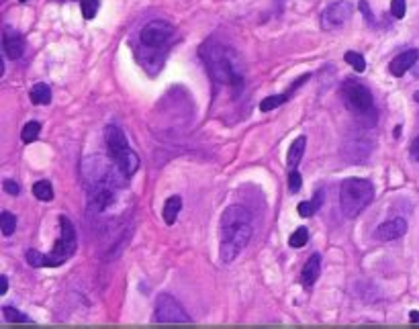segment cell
<instances>
[{
	"label": "cell",
	"instance_id": "6da1fadb",
	"mask_svg": "<svg viewBox=\"0 0 419 329\" xmlns=\"http://www.w3.org/2000/svg\"><path fill=\"white\" fill-rule=\"evenodd\" d=\"M219 236H221V262L229 264L234 262L240 251L248 246L251 238V215L250 211L242 205H231L223 211L221 215V225H219Z\"/></svg>",
	"mask_w": 419,
	"mask_h": 329
},
{
	"label": "cell",
	"instance_id": "7a4b0ae2",
	"mask_svg": "<svg viewBox=\"0 0 419 329\" xmlns=\"http://www.w3.org/2000/svg\"><path fill=\"white\" fill-rule=\"evenodd\" d=\"M201 58L207 64L209 74L221 84L240 86L242 84V70L238 56L219 41H207L201 47Z\"/></svg>",
	"mask_w": 419,
	"mask_h": 329
},
{
	"label": "cell",
	"instance_id": "3957f363",
	"mask_svg": "<svg viewBox=\"0 0 419 329\" xmlns=\"http://www.w3.org/2000/svg\"><path fill=\"white\" fill-rule=\"evenodd\" d=\"M374 198V186L366 178H348L339 186V209L343 217H358Z\"/></svg>",
	"mask_w": 419,
	"mask_h": 329
},
{
	"label": "cell",
	"instance_id": "277c9868",
	"mask_svg": "<svg viewBox=\"0 0 419 329\" xmlns=\"http://www.w3.org/2000/svg\"><path fill=\"white\" fill-rule=\"evenodd\" d=\"M341 98H343L346 109H348L350 113H354L356 117H360V119L370 117L372 121H376L374 96H372V92H370L364 84L348 78V80L343 82V86H341Z\"/></svg>",
	"mask_w": 419,
	"mask_h": 329
},
{
	"label": "cell",
	"instance_id": "5b68a950",
	"mask_svg": "<svg viewBox=\"0 0 419 329\" xmlns=\"http://www.w3.org/2000/svg\"><path fill=\"white\" fill-rule=\"evenodd\" d=\"M78 240H76V229L72 225V221L62 215L60 217V238L56 240L52 253H47L45 258V268H58L62 266L66 260H70L76 251Z\"/></svg>",
	"mask_w": 419,
	"mask_h": 329
},
{
	"label": "cell",
	"instance_id": "8992f818",
	"mask_svg": "<svg viewBox=\"0 0 419 329\" xmlns=\"http://www.w3.org/2000/svg\"><path fill=\"white\" fill-rule=\"evenodd\" d=\"M154 321L156 324H190L192 319L186 315L182 305L172 295H160L156 301Z\"/></svg>",
	"mask_w": 419,
	"mask_h": 329
},
{
	"label": "cell",
	"instance_id": "52a82bcc",
	"mask_svg": "<svg viewBox=\"0 0 419 329\" xmlns=\"http://www.w3.org/2000/svg\"><path fill=\"white\" fill-rule=\"evenodd\" d=\"M174 35V27L166 23V21H150L148 25H144L139 39L146 47H162Z\"/></svg>",
	"mask_w": 419,
	"mask_h": 329
},
{
	"label": "cell",
	"instance_id": "ba28073f",
	"mask_svg": "<svg viewBox=\"0 0 419 329\" xmlns=\"http://www.w3.org/2000/svg\"><path fill=\"white\" fill-rule=\"evenodd\" d=\"M350 16H352V4L346 0H337L321 12V27L326 31H334V29H339L341 25H346L350 21Z\"/></svg>",
	"mask_w": 419,
	"mask_h": 329
},
{
	"label": "cell",
	"instance_id": "9c48e42d",
	"mask_svg": "<svg viewBox=\"0 0 419 329\" xmlns=\"http://www.w3.org/2000/svg\"><path fill=\"white\" fill-rule=\"evenodd\" d=\"M104 141H106V148H109V154H111V160H119L125 152H129V141L125 137V133L115 127V125H109L106 131H104Z\"/></svg>",
	"mask_w": 419,
	"mask_h": 329
},
{
	"label": "cell",
	"instance_id": "30bf717a",
	"mask_svg": "<svg viewBox=\"0 0 419 329\" xmlns=\"http://www.w3.org/2000/svg\"><path fill=\"white\" fill-rule=\"evenodd\" d=\"M2 52L8 60H19L25 54V39L12 27H4L2 33Z\"/></svg>",
	"mask_w": 419,
	"mask_h": 329
},
{
	"label": "cell",
	"instance_id": "8fae6325",
	"mask_svg": "<svg viewBox=\"0 0 419 329\" xmlns=\"http://www.w3.org/2000/svg\"><path fill=\"white\" fill-rule=\"evenodd\" d=\"M88 201H90L92 209L104 211L106 207H111L115 203V192H113L111 184H94L88 190Z\"/></svg>",
	"mask_w": 419,
	"mask_h": 329
},
{
	"label": "cell",
	"instance_id": "7c38bea8",
	"mask_svg": "<svg viewBox=\"0 0 419 329\" xmlns=\"http://www.w3.org/2000/svg\"><path fill=\"white\" fill-rule=\"evenodd\" d=\"M418 60H419V49H407V52H403V54H399L397 58L391 60V64H389V72H391L393 76L401 78L403 74H407V72L416 66Z\"/></svg>",
	"mask_w": 419,
	"mask_h": 329
},
{
	"label": "cell",
	"instance_id": "4fadbf2b",
	"mask_svg": "<svg viewBox=\"0 0 419 329\" xmlns=\"http://www.w3.org/2000/svg\"><path fill=\"white\" fill-rule=\"evenodd\" d=\"M405 231H407V223H405V219H399V217H397V219H391V221L383 223V225L376 229L374 238L381 240V242H393V240L403 238Z\"/></svg>",
	"mask_w": 419,
	"mask_h": 329
},
{
	"label": "cell",
	"instance_id": "5bb4252c",
	"mask_svg": "<svg viewBox=\"0 0 419 329\" xmlns=\"http://www.w3.org/2000/svg\"><path fill=\"white\" fill-rule=\"evenodd\" d=\"M319 274H321V256H319V253H313V256L305 262V266H303L301 284H303L307 291L313 288V284L317 282Z\"/></svg>",
	"mask_w": 419,
	"mask_h": 329
},
{
	"label": "cell",
	"instance_id": "9a60e30c",
	"mask_svg": "<svg viewBox=\"0 0 419 329\" xmlns=\"http://www.w3.org/2000/svg\"><path fill=\"white\" fill-rule=\"evenodd\" d=\"M115 166L123 176H133L137 172V168H139V156L133 150H129L119 160H115Z\"/></svg>",
	"mask_w": 419,
	"mask_h": 329
},
{
	"label": "cell",
	"instance_id": "2e32d148",
	"mask_svg": "<svg viewBox=\"0 0 419 329\" xmlns=\"http://www.w3.org/2000/svg\"><path fill=\"white\" fill-rule=\"evenodd\" d=\"M180 209H182V198H180L178 194L170 196L166 203H164V211H162V217H164V221H166L168 225H174V223H176V219H178V213H180Z\"/></svg>",
	"mask_w": 419,
	"mask_h": 329
},
{
	"label": "cell",
	"instance_id": "e0dca14e",
	"mask_svg": "<svg viewBox=\"0 0 419 329\" xmlns=\"http://www.w3.org/2000/svg\"><path fill=\"white\" fill-rule=\"evenodd\" d=\"M29 98H31L33 104H49L52 102V90H49L47 84H35L31 88V92H29Z\"/></svg>",
	"mask_w": 419,
	"mask_h": 329
},
{
	"label": "cell",
	"instance_id": "ac0fdd59",
	"mask_svg": "<svg viewBox=\"0 0 419 329\" xmlns=\"http://www.w3.org/2000/svg\"><path fill=\"white\" fill-rule=\"evenodd\" d=\"M305 146H307V139H305L303 135L293 141V146H291V150H288V156H286V164L291 166V168H295V166L301 162V158H303V154H305Z\"/></svg>",
	"mask_w": 419,
	"mask_h": 329
},
{
	"label": "cell",
	"instance_id": "d6986e66",
	"mask_svg": "<svg viewBox=\"0 0 419 329\" xmlns=\"http://www.w3.org/2000/svg\"><path fill=\"white\" fill-rule=\"evenodd\" d=\"M33 194H35L39 201L49 203V201L54 198V188H52V184H49L47 180H39V182L33 184Z\"/></svg>",
	"mask_w": 419,
	"mask_h": 329
},
{
	"label": "cell",
	"instance_id": "ffe728a7",
	"mask_svg": "<svg viewBox=\"0 0 419 329\" xmlns=\"http://www.w3.org/2000/svg\"><path fill=\"white\" fill-rule=\"evenodd\" d=\"M39 133H41V123L29 121L21 131V139H23V144H33L39 137Z\"/></svg>",
	"mask_w": 419,
	"mask_h": 329
},
{
	"label": "cell",
	"instance_id": "44dd1931",
	"mask_svg": "<svg viewBox=\"0 0 419 329\" xmlns=\"http://www.w3.org/2000/svg\"><path fill=\"white\" fill-rule=\"evenodd\" d=\"M0 229H2V236H12L14 229H16V217L10 213V211H2L0 215Z\"/></svg>",
	"mask_w": 419,
	"mask_h": 329
},
{
	"label": "cell",
	"instance_id": "7402d4cb",
	"mask_svg": "<svg viewBox=\"0 0 419 329\" xmlns=\"http://www.w3.org/2000/svg\"><path fill=\"white\" fill-rule=\"evenodd\" d=\"M2 315L8 324H33V319L12 307H2Z\"/></svg>",
	"mask_w": 419,
	"mask_h": 329
},
{
	"label": "cell",
	"instance_id": "603a6c76",
	"mask_svg": "<svg viewBox=\"0 0 419 329\" xmlns=\"http://www.w3.org/2000/svg\"><path fill=\"white\" fill-rule=\"evenodd\" d=\"M343 60H346V62H348V64H350L354 70H356V72H360V74L366 70V60H364V58H362L358 52H348V54L343 56Z\"/></svg>",
	"mask_w": 419,
	"mask_h": 329
},
{
	"label": "cell",
	"instance_id": "cb8c5ba5",
	"mask_svg": "<svg viewBox=\"0 0 419 329\" xmlns=\"http://www.w3.org/2000/svg\"><path fill=\"white\" fill-rule=\"evenodd\" d=\"M307 242H309V231H307V227L295 229V234L288 238V246L291 247H303L307 246Z\"/></svg>",
	"mask_w": 419,
	"mask_h": 329
},
{
	"label": "cell",
	"instance_id": "d4e9b609",
	"mask_svg": "<svg viewBox=\"0 0 419 329\" xmlns=\"http://www.w3.org/2000/svg\"><path fill=\"white\" fill-rule=\"evenodd\" d=\"M286 96H288V94H278V96H268V98H264V100L260 102V111H262V113H268V111L280 106L282 102H286Z\"/></svg>",
	"mask_w": 419,
	"mask_h": 329
},
{
	"label": "cell",
	"instance_id": "484cf974",
	"mask_svg": "<svg viewBox=\"0 0 419 329\" xmlns=\"http://www.w3.org/2000/svg\"><path fill=\"white\" fill-rule=\"evenodd\" d=\"M80 8H82V16L86 21L94 19V14L100 8V0H80Z\"/></svg>",
	"mask_w": 419,
	"mask_h": 329
},
{
	"label": "cell",
	"instance_id": "4316f807",
	"mask_svg": "<svg viewBox=\"0 0 419 329\" xmlns=\"http://www.w3.org/2000/svg\"><path fill=\"white\" fill-rule=\"evenodd\" d=\"M45 253H41V251H37V249H29L27 251V262H29V266H33V268H45Z\"/></svg>",
	"mask_w": 419,
	"mask_h": 329
},
{
	"label": "cell",
	"instance_id": "83f0119b",
	"mask_svg": "<svg viewBox=\"0 0 419 329\" xmlns=\"http://www.w3.org/2000/svg\"><path fill=\"white\" fill-rule=\"evenodd\" d=\"M301 186H303V178H301V174H299L297 170H293V172L288 174V190L295 194V192L301 190Z\"/></svg>",
	"mask_w": 419,
	"mask_h": 329
},
{
	"label": "cell",
	"instance_id": "f1b7e54d",
	"mask_svg": "<svg viewBox=\"0 0 419 329\" xmlns=\"http://www.w3.org/2000/svg\"><path fill=\"white\" fill-rule=\"evenodd\" d=\"M297 211H299V215H301V217H311V215H315L317 207H315V203H313V201H303V203H299Z\"/></svg>",
	"mask_w": 419,
	"mask_h": 329
},
{
	"label": "cell",
	"instance_id": "f546056e",
	"mask_svg": "<svg viewBox=\"0 0 419 329\" xmlns=\"http://www.w3.org/2000/svg\"><path fill=\"white\" fill-rule=\"evenodd\" d=\"M405 10H407L405 0H391V12H393L395 19H403V16H405Z\"/></svg>",
	"mask_w": 419,
	"mask_h": 329
},
{
	"label": "cell",
	"instance_id": "4dcf8cb0",
	"mask_svg": "<svg viewBox=\"0 0 419 329\" xmlns=\"http://www.w3.org/2000/svg\"><path fill=\"white\" fill-rule=\"evenodd\" d=\"M2 188H4L8 194H12V196H16V194L21 192V186H19L14 180H4V182H2Z\"/></svg>",
	"mask_w": 419,
	"mask_h": 329
},
{
	"label": "cell",
	"instance_id": "1f68e13d",
	"mask_svg": "<svg viewBox=\"0 0 419 329\" xmlns=\"http://www.w3.org/2000/svg\"><path fill=\"white\" fill-rule=\"evenodd\" d=\"M360 10L364 12L366 21H368L370 25H372V23H374V19H372V12H370V8H368V2H366V0H362V2H360Z\"/></svg>",
	"mask_w": 419,
	"mask_h": 329
},
{
	"label": "cell",
	"instance_id": "d6a6232c",
	"mask_svg": "<svg viewBox=\"0 0 419 329\" xmlns=\"http://www.w3.org/2000/svg\"><path fill=\"white\" fill-rule=\"evenodd\" d=\"M409 152H411V158H414V160H418V162H419V135L416 137V139H414V144H411Z\"/></svg>",
	"mask_w": 419,
	"mask_h": 329
},
{
	"label": "cell",
	"instance_id": "836d02e7",
	"mask_svg": "<svg viewBox=\"0 0 419 329\" xmlns=\"http://www.w3.org/2000/svg\"><path fill=\"white\" fill-rule=\"evenodd\" d=\"M313 203H315V207L319 209L321 205H324V190L319 188L317 192H315V196H313Z\"/></svg>",
	"mask_w": 419,
	"mask_h": 329
},
{
	"label": "cell",
	"instance_id": "e575fe53",
	"mask_svg": "<svg viewBox=\"0 0 419 329\" xmlns=\"http://www.w3.org/2000/svg\"><path fill=\"white\" fill-rule=\"evenodd\" d=\"M0 282H2V286H0V295H6V291H8V278H6V276H2V278H0Z\"/></svg>",
	"mask_w": 419,
	"mask_h": 329
},
{
	"label": "cell",
	"instance_id": "d590c367",
	"mask_svg": "<svg viewBox=\"0 0 419 329\" xmlns=\"http://www.w3.org/2000/svg\"><path fill=\"white\" fill-rule=\"evenodd\" d=\"M409 321H411V324H419V311H411Z\"/></svg>",
	"mask_w": 419,
	"mask_h": 329
},
{
	"label": "cell",
	"instance_id": "8d00e7d4",
	"mask_svg": "<svg viewBox=\"0 0 419 329\" xmlns=\"http://www.w3.org/2000/svg\"><path fill=\"white\" fill-rule=\"evenodd\" d=\"M414 98H416V102H419V90L414 94Z\"/></svg>",
	"mask_w": 419,
	"mask_h": 329
},
{
	"label": "cell",
	"instance_id": "74e56055",
	"mask_svg": "<svg viewBox=\"0 0 419 329\" xmlns=\"http://www.w3.org/2000/svg\"><path fill=\"white\" fill-rule=\"evenodd\" d=\"M21 2H27V0H21Z\"/></svg>",
	"mask_w": 419,
	"mask_h": 329
}]
</instances>
